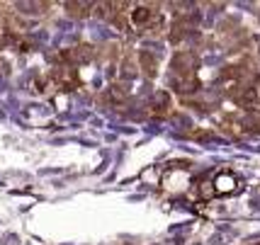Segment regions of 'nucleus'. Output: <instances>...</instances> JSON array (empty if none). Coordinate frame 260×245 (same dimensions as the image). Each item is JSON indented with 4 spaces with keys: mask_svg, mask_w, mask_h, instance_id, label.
I'll list each match as a JSON object with an SVG mask.
<instances>
[{
    "mask_svg": "<svg viewBox=\"0 0 260 245\" xmlns=\"http://www.w3.org/2000/svg\"><path fill=\"white\" fill-rule=\"evenodd\" d=\"M214 185H216V192H219V194H221V192L236 190V180H234V175H219Z\"/></svg>",
    "mask_w": 260,
    "mask_h": 245,
    "instance_id": "nucleus-1",
    "label": "nucleus"
}]
</instances>
